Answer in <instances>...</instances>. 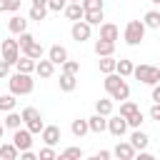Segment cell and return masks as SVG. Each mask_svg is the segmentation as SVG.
<instances>
[{"mask_svg": "<svg viewBox=\"0 0 160 160\" xmlns=\"http://www.w3.org/2000/svg\"><path fill=\"white\" fill-rule=\"evenodd\" d=\"M102 85H105V92L112 98V100H128L130 98V85L125 82V78L122 75H118V72H108L105 75V80H102Z\"/></svg>", "mask_w": 160, "mask_h": 160, "instance_id": "1", "label": "cell"}, {"mask_svg": "<svg viewBox=\"0 0 160 160\" xmlns=\"http://www.w3.org/2000/svg\"><path fill=\"white\" fill-rule=\"evenodd\" d=\"M8 85H10V92L12 95H30L32 88H35V80L30 78V72H12L8 78Z\"/></svg>", "mask_w": 160, "mask_h": 160, "instance_id": "2", "label": "cell"}, {"mask_svg": "<svg viewBox=\"0 0 160 160\" xmlns=\"http://www.w3.org/2000/svg\"><path fill=\"white\" fill-rule=\"evenodd\" d=\"M145 22L142 20H130L128 25H125V32H122V38H125V42L130 45V48H135V45H140L142 42V38H145Z\"/></svg>", "mask_w": 160, "mask_h": 160, "instance_id": "3", "label": "cell"}, {"mask_svg": "<svg viewBox=\"0 0 160 160\" xmlns=\"http://www.w3.org/2000/svg\"><path fill=\"white\" fill-rule=\"evenodd\" d=\"M22 122H25V128L32 132V135H38V132H42V128H45V122H42V115H40V110L38 108H32V105H28V108H22Z\"/></svg>", "mask_w": 160, "mask_h": 160, "instance_id": "4", "label": "cell"}, {"mask_svg": "<svg viewBox=\"0 0 160 160\" xmlns=\"http://www.w3.org/2000/svg\"><path fill=\"white\" fill-rule=\"evenodd\" d=\"M132 75H135V80H140L142 85H155V82H160L155 65H145V62H142V65H135Z\"/></svg>", "mask_w": 160, "mask_h": 160, "instance_id": "5", "label": "cell"}, {"mask_svg": "<svg viewBox=\"0 0 160 160\" xmlns=\"http://www.w3.org/2000/svg\"><path fill=\"white\" fill-rule=\"evenodd\" d=\"M0 52H2V60H8L10 65H15L18 60H20V42L18 40H12V38H8V40H2V45H0Z\"/></svg>", "mask_w": 160, "mask_h": 160, "instance_id": "6", "label": "cell"}, {"mask_svg": "<svg viewBox=\"0 0 160 160\" xmlns=\"http://www.w3.org/2000/svg\"><path fill=\"white\" fill-rule=\"evenodd\" d=\"M70 35H72L75 42H85V40H90V35H92V25H90L88 20H75L72 28H70Z\"/></svg>", "mask_w": 160, "mask_h": 160, "instance_id": "7", "label": "cell"}, {"mask_svg": "<svg viewBox=\"0 0 160 160\" xmlns=\"http://www.w3.org/2000/svg\"><path fill=\"white\" fill-rule=\"evenodd\" d=\"M108 132L115 135V138H122V135L128 132V118H122V115H110V118H108Z\"/></svg>", "mask_w": 160, "mask_h": 160, "instance_id": "8", "label": "cell"}, {"mask_svg": "<svg viewBox=\"0 0 160 160\" xmlns=\"http://www.w3.org/2000/svg\"><path fill=\"white\" fill-rule=\"evenodd\" d=\"M12 142L18 145L20 152H22V150H30V145H32V132H30L28 128H18V130L12 132Z\"/></svg>", "mask_w": 160, "mask_h": 160, "instance_id": "9", "label": "cell"}, {"mask_svg": "<svg viewBox=\"0 0 160 160\" xmlns=\"http://www.w3.org/2000/svg\"><path fill=\"white\" fill-rule=\"evenodd\" d=\"M112 155H115V158H120V160H132V158L138 155V150L132 148V142H130V140H128V142H122V140H120V142L112 148Z\"/></svg>", "mask_w": 160, "mask_h": 160, "instance_id": "10", "label": "cell"}, {"mask_svg": "<svg viewBox=\"0 0 160 160\" xmlns=\"http://www.w3.org/2000/svg\"><path fill=\"white\" fill-rule=\"evenodd\" d=\"M35 75H38V78H42V80L52 78V75H55V62H52L50 58H45V60L40 58V60H38V65H35Z\"/></svg>", "mask_w": 160, "mask_h": 160, "instance_id": "11", "label": "cell"}, {"mask_svg": "<svg viewBox=\"0 0 160 160\" xmlns=\"http://www.w3.org/2000/svg\"><path fill=\"white\" fill-rule=\"evenodd\" d=\"M40 140L45 145H58L60 142V128L58 125H45L42 132H40Z\"/></svg>", "mask_w": 160, "mask_h": 160, "instance_id": "12", "label": "cell"}, {"mask_svg": "<svg viewBox=\"0 0 160 160\" xmlns=\"http://www.w3.org/2000/svg\"><path fill=\"white\" fill-rule=\"evenodd\" d=\"M62 12H65V18H68V20H72V22L85 18V8H82V2H68Z\"/></svg>", "mask_w": 160, "mask_h": 160, "instance_id": "13", "label": "cell"}, {"mask_svg": "<svg viewBox=\"0 0 160 160\" xmlns=\"http://www.w3.org/2000/svg\"><path fill=\"white\" fill-rule=\"evenodd\" d=\"M100 38H102V40H112V42H118V40H120V30H118V25H115V22H102V25H100Z\"/></svg>", "mask_w": 160, "mask_h": 160, "instance_id": "14", "label": "cell"}, {"mask_svg": "<svg viewBox=\"0 0 160 160\" xmlns=\"http://www.w3.org/2000/svg\"><path fill=\"white\" fill-rule=\"evenodd\" d=\"M58 85H60V90L62 92H72L75 90V85H78V75H72V72H60V80H58Z\"/></svg>", "mask_w": 160, "mask_h": 160, "instance_id": "15", "label": "cell"}, {"mask_svg": "<svg viewBox=\"0 0 160 160\" xmlns=\"http://www.w3.org/2000/svg\"><path fill=\"white\" fill-rule=\"evenodd\" d=\"M88 125H90V132H105L108 130V118L105 115H100V112H95L92 118H88Z\"/></svg>", "mask_w": 160, "mask_h": 160, "instance_id": "16", "label": "cell"}, {"mask_svg": "<svg viewBox=\"0 0 160 160\" xmlns=\"http://www.w3.org/2000/svg\"><path fill=\"white\" fill-rule=\"evenodd\" d=\"M130 142H132V148L140 152V150H145V148H148L150 138H148V132H142L140 128H135V130H132V135H130Z\"/></svg>", "mask_w": 160, "mask_h": 160, "instance_id": "17", "label": "cell"}, {"mask_svg": "<svg viewBox=\"0 0 160 160\" xmlns=\"http://www.w3.org/2000/svg\"><path fill=\"white\" fill-rule=\"evenodd\" d=\"M112 52H115V42L112 40H102V38L95 40V55L98 58H105V55H112Z\"/></svg>", "mask_w": 160, "mask_h": 160, "instance_id": "18", "label": "cell"}, {"mask_svg": "<svg viewBox=\"0 0 160 160\" xmlns=\"http://www.w3.org/2000/svg\"><path fill=\"white\" fill-rule=\"evenodd\" d=\"M8 30H10L12 35H20V32H25V30H28V20H25V18H20V15H12V18L8 20Z\"/></svg>", "mask_w": 160, "mask_h": 160, "instance_id": "19", "label": "cell"}, {"mask_svg": "<svg viewBox=\"0 0 160 160\" xmlns=\"http://www.w3.org/2000/svg\"><path fill=\"white\" fill-rule=\"evenodd\" d=\"M48 58H50L55 65H62V62L68 60V50H65L62 45H50V50H48Z\"/></svg>", "mask_w": 160, "mask_h": 160, "instance_id": "20", "label": "cell"}, {"mask_svg": "<svg viewBox=\"0 0 160 160\" xmlns=\"http://www.w3.org/2000/svg\"><path fill=\"white\" fill-rule=\"evenodd\" d=\"M70 130H72V135H75V138H82V135H88V132H90L88 118H75V120H72V125H70Z\"/></svg>", "mask_w": 160, "mask_h": 160, "instance_id": "21", "label": "cell"}, {"mask_svg": "<svg viewBox=\"0 0 160 160\" xmlns=\"http://www.w3.org/2000/svg\"><path fill=\"white\" fill-rule=\"evenodd\" d=\"M142 22L148 30H160V10H148L142 15Z\"/></svg>", "mask_w": 160, "mask_h": 160, "instance_id": "22", "label": "cell"}, {"mask_svg": "<svg viewBox=\"0 0 160 160\" xmlns=\"http://www.w3.org/2000/svg\"><path fill=\"white\" fill-rule=\"evenodd\" d=\"M22 55H28V58H32V60H40V58L45 55V48H42L38 40H32V42H30V45L22 50Z\"/></svg>", "mask_w": 160, "mask_h": 160, "instance_id": "23", "label": "cell"}, {"mask_svg": "<svg viewBox=\"0 0 160 160\" xmlns=\"http://www.w3.org/2000/svg\"><path fill=\"white\" fill-rule=\"evenodd\" d=\"M35 65H38V60H32V58H28V55H20V60L15 62V68L20 70V72H35Z\"/></svg>", "mask_w": 160, "mask_h": 160, "instance_id": "24", "label": "cell"}, {"mask_svg": "<svg viewBox=\"0 0 160 160\" xmlns=\"http://www.w3.org/2000/svg\"><path fill=\"white\" fill-rule=\"evenodd\" d=\"M0 158H5V160H15V158H20L18 145H15V142H2V145H0Z\"/></svg>", "mask_w": 160, "mask_h": 160, "instance_id": "25", "label": "cell"}, {"mask_svg": "<svg viewBox=\"0 0 160 160\" xmlns=\"http://www.w3.org/2000/svg\"><path fill=\"white\" fill-rule=\"evenodd\" d=\"M115 65H118V60H115L112 55H105V58H100V60H98V68H100V72H102V75L115 72Z\"/></svg>", "mask_w": 160, "mask_h": 160, "instance_id": "26", "label": "cell"}, {"mask_svg": "<svg viewBox=\"0 0 160 160\" xmlns=\"http://www.w3.org/2000/svg\"><path fill=\"white\" fill-rule=\"evenodd\" d=\"M132 70H135L132 60H125V58H120V60H118V65H115V72H118V75H122V78H130V75H132Z\"/></svg>", "mask_w": 160, "mask_h": 160, "instance_id": "27", "label": "cell"}, {"mask_svg": "<svg viewBox=\"0 0 160 160\" xmlns=\"http://www.w3.org/2000/svg\"><path fill=\"white\" fill-rule=\"evenodd\" d=\"M95 112L110 118V115H112V98H100V100L95 102Z\"/></svg>", "mask_w": 160, "mask_h": 160, "instance_id": "28", "label": "cell"}, {"mask_svg": "<svg viewBox=\"0 0 160 160\" xmlns=\"http://www.w3.org/2000/svg\"><path fill=\"white\" fill-rule=\"evenodd\" d=\"M18 95H12V92H8V95H0V110L2 112H10V110H15V105H18V100H15Z\"/></svg>", "mask_w": 160, "mask_h": 160, "instance_id": "29", "label": "cell"}, {"mask_svg": "<svg viewBox=\"0 0 160 160\" xmlns=\"http://www.w3.org/2000/svg\"><path fill=\"white\" fill-rule=\"evenodd\" d=\"M20 125H22V115H20V112H15V110H10V112H8V118H5V128L18 130Z\"/></svg>", "mask_w": 160, "mask_h": 160, "instance_id": "30", "label": "cell"}, {"mask_svg": "<svg viewBox=\"0 0 160 160\" xmlns=\"http://www.w3.org/2000/svg\"><path fill=\"white\" fill-rule=\"evenodd\" d=\"M82 20H88L90 25H102V20H105V15H102V10H88Z\"/></svg>", "mask_w": 160, "mask_h": 160, "instance_id": "31", "label": "cell"}, {"mask_svg": "<svg viewBox=\"0 0 160 160\" xmlns=\"http://www.w3.org/2000/svg\"><path fill=\"white\" fill-rule=\"evenodd\" d=\"M82 158V150L80 148H65L60 152V160H80Z\"/></svg>", "mask_w": 160, "mask_h": 160, "instance_id": "32", "label": "cell"}, {"mask_svg": "<svg viewBox=\"0 0 160 160\" xmlns=\"http://www.w3.org/2000/svg\"><path fill=\"white\" fill-rule=\"evenodd\" d=\"M142 120H145V115H142V112H140V108H138L132 115H128V128H132V130H135V128H140V125H142Z\"/></svg>", "mask_w": 160, "mask_h": 160, "instance_id": "33", "label": "cell"}, {"mask_svg": "<svg viewBox=\"0 0 160 160\" xmlns=\"http://www.w3.org/2000/svg\"><path fill=\"white\" fill-rule=\"evenodd\" d=\"M28 15H30V20H35V22H40V20H45V15H48V8H35V5H32Z\"/></svg>", "mask_w": 160, "mask_h": 160, "instance_id": "34", "label": "cell"}, {"mask_svg": "<svg viewBox=\"0 0 160 160\" xmlns=\"http://www.w3.org/2000/svg\"><path fill=\"white\" fill-rule=\"evenodd\" d=\"M135 110H138V105H135L132 100H122V102H120V115H122V118H128V115H132Z\"/></svg>", "mask_w": 160, "mask_h": 160, "instance_id": "35", "label": "cell"}, {"mask_svg": "<svg viewBox=\"0 0 160 160\" xmlns=\"http://www.w3.org/2000/svg\"><path fill=\"white\" fill-rule=\"evenodd\" d=\"M60 68H62L65 72H72V75H78V72H80V62H78V60H65Z\"/></svg>", "mask_w": 160, "mask_h": 160, "instance_id": "36", "label": "cell"}, {"mask_svg": "<svg viewBox=\"0 0 160 160\" xmlns=\"http://www.w3.org/2000/svg\"><path fill=\"white\" fill-rule=\"evenodd\" d=\"M82 8H85V12L88 10H102L105 8V0H82Z\"/></svg>", "mask_w": 160, "mask_h": 160, "instance_id": "37", "label": "cell"}, {"mask_svg": "<svg viewBox=\"0 0 160 160\" xmlns=\"http://www.w3.org/2000/svg\"><path fill=\"white\" fill-rule=\"evenodd\" d=\"M38 158H40V160H55V158H58V152L52 150V145H45V148L40 150V155H38Z\"/></svg>", "mask_w": 160, "mask_h": 160, "instance_id": "38", "label": "cell"}, {"mask_svg": "<svg viewBox=\"0 0 160 160\" xmlns=\"http://www.w3.org/2000/svg\"><path fill=\"white\" fill-rule=\"evenodd\" d=\"M70 0H48V10H52V12H60V10H65V5H68Z\"/></svg>", "mask_w": 160, "mask_h": 160, "instance_id": "39", "label": "cell"}, {"mask_svg": "<svg viewBox=\"0 0 160 160\" xmlns=\"http://www.w3.org/2000/svg\"><path fill=\"white\" fill-rule=\"evenodd\" d=\"M32 40H35V38H32V35H30L28 30H25V32H20V40H18V42H20V50H25V48H28V45H30Z\"/></svg>", "mask_w": 160, "mask_h": 160, "instance_id": "40", "label": "cell"}, {"mask_svg": "<svg viewBox=\"0 0 160 160\" xmlns=\"http://www.w3.org/2000/svg\"><path fill=\"white\" fill-rule=\"evenodd\" d=\"M10 68H12V65H10L8 60H2V58H0V80L10 78Z\"/></svg>", "mask_w": 160, "mask_h": 160, "instance_id": "41", "label": "cell"}, {"mask_svg": "<svg viewBox=\"0 0 160 160\" xmlns=\"http://www.w3.org/2000/svg\"><path fill=\"white\" fill-rule=\"evenodd\" d=\"M20 2H22V0H5V8H8L10 12H18V10H20Z\"/></svg>", "mask_w": 160, "mask_h": 160, "instance_id": "42", "label": "cell"}, {"mask_svg": "<svg viewBox=\"0 0 160 160\" xmlns=\"http://www.w3.org/2000/svg\"><path fill=\"white\" fill-rule=\"evenodd\" d=\"M150 118L160 122V102H152V108H150Z\"/></svg>", "mask_w": 160, "mask_h": 160, "instance_id": "43", "label": "cell"}, {"mask_svg": "<svg viewBox=\"0 0 160 160\" xmlns=\"http://www.w3.org/2000/svg\"><path fill=\"white\" fill-rule=\"evenodd\" d=\"M150 98H152V102H160V82L152 85V95H150Z\"/></svg>", "mask_w": 160, "mask_h": 160, "instance_id": "44", "label": "cell"}, {"mask_svg": "<svg viewBox=\"0 0 160 160\" xmlns=\"http://www.w3.org/2000/svg\"><path fill=\"white\" fill-rule=\"evenodd\" d=\"M112 155V150H100V152H95V160H108Z\"/></svg>", "mask_w": 160, "mask_h": 160, "instance_id": "45", "label": "cell"}, {"mask_svg": "<svg viewBox=\"0 0 160 160\" xmlns=\"http://www.w3.org/2000/svg\"><path fill=\"white\" fill-rule=\"evenodd\" d=\"M20 158H22V160H35L38 155H35L32 150H22V152H20Z\"/></svg>", "mask_w": 160, "mask_h": 160, "instance_id": "46", "label": "cell"}, {"mask_svg": "<svg viewBox=\"0 0 160 160\" xmlns=\"http://www.w3.org/2000/svg\"><path fill=\"white\" fill-rule=\"evenodd\" d=\"M35 8H48V0H32Z\"/></svg>", "mask_w": 160, "mask_h": 160, "instance_id": "47", "label": "cell"}, {"mask_svg": "<svg viewBox=\"0 0 160 160\" xmlns=\"http://www.w3.org/2000/svg\"><path fill=\"white\" fill-rule=\"evenodd\" d=\"M140 160H152V155H150V152H145V150H140Z\"/></svg>", "mask_w": 160, "mask_h": 160, "instance_id": "48", "label": "cell"}, {"mask_svg": "<svg viewBox=\"0 0 160 160\" xmlns=\"http://www.w3.org/2000/svg\"><path fill=\"white\" fill-rule=\"evenodd\" d=\"M2 135H5V122H0V140H2Z\"/></svg>", "mask_w": 160, "mask_h": 160, "instance_id": "49", "label": "cell"}, {"mask_svg": "<svg viewBox=\"0 0 160 160\" xmlns=\"http://www.w3.org/2000/svg\"><path fill=\"white\" fill-rule=\"evenodd\" d=\"M8 8H5V0H0V12H5Z\"/></svg>", "mask_w": 160, "mask_h": 160, "instance_id": "50", "label": "cell"}, {"mask_svg": "<svg viewBox=\"0 0 160 160\" xmlns=\"http://www.w3.org/2000/svg\"><path fill=\"white\" fill-rule=\"evenodd\" d=\"M150 2H152V5H160V0H150Z\"/></svg>", "mask_w": 160, "mask_h": 160, "instance_id": "51", "label": "cell"}, {"mask_svg": "<svg viewBox=\"0 0 160 160\" xmlns=\"http://www.w3.org/2000/svg\"><path fill=\"white\" fill-rule=\"evenodd\" d=\"M158 78H160V65H158Z\"/></svg>", "mask_w": 160, "mask_h": 160, "instance_id": "52", "label": "cell"}, {"mask_svg": "<svg viewBox=\"0 0 160 160\" xmlns=\"http://www.w3.org/2000/svg\"><path fill=\"white\" fill-rule=\"evenodd\" d=\"M70 2H82V0H70Z\"/></svg>", "mask_w": 160, "mask_h": 160, "instance_id": "53", "label": "cell"}, {"mask_svg": "<svg viewBox=\"0 0 160 160\" xmlns=\"http://www.w3.org/2000/svg\"><path fill=\"white\" fill-rule=\"evenodd\" d=\"M158 10H160V5H158Z\"/></svg>", "mask_w": 160, "mask_h": 160, "instance_id": "54", "label": "cell"}]
</instances>
